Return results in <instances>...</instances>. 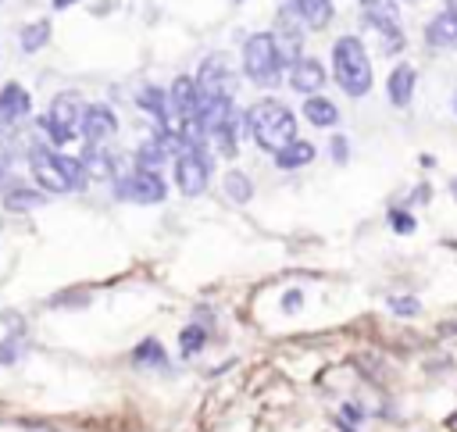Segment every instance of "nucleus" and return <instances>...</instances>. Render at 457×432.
<instances>
[{"instance_id":"f257e3e1","label":"nucleus","mask_w":457,"mask_h":432,"mask_svg":"<svg viewBox=\"0 0 457 432\" xmlns=\"http://www.w3.org/2000/svg\"><path fill=\"white\" fill-rule=\"evenodd\" d=\"M246 129L257 139V146L268 150V154H282L296 139V118L278 100H257L246 111Z\"/></svg>"},{"instance_id":"f03ea898","label":"nucleus","mask_w":457,"mask_h":432,"mask_svg":"<svg viewBox=\"0 0 457 432\" xmlns=\"http://www.w3.org/2000/svg\"><path fill=\"white\" fill-rule=\"evenodd\" d=\"M29 164H32V175L36 182L46 189V193H75L86 186V164L68 157V154H57V150H46V146H36L29 154Z\"/></svg>"},{"instance_id":"7ed1b4c3","label":"nucleus","mask_w":457,"mask_h":432,"mask_svg":"<svg viewBox=\"0 0 457 432\" xmlns=\"http://www.w3.org/2000/svg\"><path fill=\"white\" fill-rule=\"evenodd\" d=\"M332 75L350 96H364L371 89V61L357 36H339L332 46Z\"/></svg>"},{"instance_id":"20e7f679","label":"nucleus","mask_w":457,"mask_h":432,"mask_svg":"<svg viewBox=\"0 0 457 432\" xmlns=\"http://www.w3.org/2000/svg\"><path fill=\"white\" fill-rule=\"evenodd\" d=\"M282 64H286V57H282V50H278L275 32H257V36H250V39L243 43V71H246L253 82H261V86L278 82Z\"/></svg>"},{"instance_id":"39448f33","label":"nucleus","mask_w":457,"mask_h":432,"mask_svg":"<svg viewBox=\"0 0 457 432\" xmlns=\"http://www.w3.org/2000/svg\"><path fill=\"white\" fill-rule=\"evenodd\" d=\"M82 100L75 96V93H57L54 100H50V111H46V118H43V132L50 136V143H57V146H64L75 132H82Z\"/></svg>"},{"instance_id":"423d86ee","label":"nucleus","mask_w":457,"mask_h":432,"mask_svg":"<svg viewBox=\"0 0 457 432\" xmlns=\"http://www.w3.org/2000/svg\"><path fill=\"white\" fill-rule=\"evenodd\" d=\"M207 171H211V164H207L204 150L200 146H186L175 157V186H179V193L200 196L207 189Z\"/></svg>"},{"instance_id":"0eeeda50","label":"nucleus","mask_w":457,"mask_h":432,"mask_svg":"<svg viewBox=\"0 0 457 432\" xmlns=\"http://www.w3.org/2000/svg\"><path fill=\"white\" fill-rule=\"evenodd\" d=\"M114 193L121 200H132V204H161L164 200V182L154 168H136L132 175H121Z\"/></svg>"},{"instance_id":"6e6552de","label":"nucleus","mask_w":457,"mask_h":432,"mask_svg":"<svg viewBox=\"0 0 457 432\" xmlns=\"http://www.w3.org/2000/svg\"><path fill=\"white\" fill-rule=\"evenodd\" d=\"M232 86H236V79H232V71H228V64H225V57H207L204 64H200V75H196V89H200V100H214V96H232Z\"/></svg>"},{"instance_id":"1a4fd4ad","label":"nucleus","mask_w":457,"mask_h":432,"mask_svg":"<svg viewBox=\"0 0 457 432\" xmlns=\"http://www.w3.org/2000/svg\"><path fill=\"white\" fill-rule=\"evenodd\" d=\"M114 129H118V118H114L111 107L89 104V107L82 111V139H86V143H104L107 136H114Z\"/></svg>"},{"instance_id":"9d476101","label":"nucleus","mask_w":457,"mask_h":432,"mask_svg":"<svg viewBox=\"0 0 457 432\" xmlns=\"http://www.w3.org/2000/svg\"><path fill=\"white\" fill-rule=\"evenodd\" d=\"M425 39H428L432 50H453V46H457V4L443 7V11L428 21Z\"/></svg>"},{"instance_id":"9b49d317","label":"nucleus","mask_w":457,"mask_h":432,"mask_svg":"<svg viewBox=\"0 0 457 432\" xmlns=\"http://www.w3.org/2000/svg\"><path fill=\"white\" fill-rule=\"evenodd\" d=\"M289 86L296 89V93H318L321 86H325V68H321V61H314V57H300V61H293L289 64Z\"/></svg>"},{"instance_id":"f8f14e48","label":"nucleus","mask_w":457,"mask_h":432,"mask_svg":"<svg viewBox=\"0 0 457 432\" xmlns=\"http://www.w3.org/2000/svg\"><path fill=\"white\" fill-rule=\"evenodd\" d=\"M414 86H418V71H414L411 64H396V68L389 71L386 89H389V100H393L396 107H407V104H411Z\"/></svg>"},{"instance_id":"ddd939ff","label":"nucleus","mask_w":457,"mask_h":432,"mask_svg":"<svg viewBox=\"0 0 457 432\" xmlns=\"http://www.w3.org/2000/svg\"><path fill=\"white\" fill-rule=\"evenodd\" d=\"M289 7L307 29H325L332 21V0H289Z\"/></svg>"},{"instance_id":"4468645a","label":"nucleus","mask_w":457,"mask_h":432,"mask_svg":"<svg viewBox=\"0 0 457 432\" xmlns=\"http://www.w3.org/2000/svg\"><path fill=\"white\" fill-rule=\"evenodd\" d=\"M303 118H307L311 125H318V129H328V125L339 121V111H336V104L325 100V96H307V100H303Z\"/></svg>"},{"instance_id":"2eb2a0df","label":"nucleus","mask_w":457,"mask_h":432,"mask_svg":"<svg viewBox=\"0 0 457 432\" xmlns=\"http://www.w3.org/2000/svg\"><path fill=\"white\" fill-rule=\"evenodd\" d=\"M82 164H86V175L89 179H114V157L107 150H100V143H89Z\"/></svg>"},{"instance_id":"dca6fc26","label":"nucleus","mask_w":457,"mask_h":432,"mask_svg":"<svg viewBox=\"0 0 457 432\" xmlns=\"http://www.w3.org/2000/svg\"><path fill=\"white\" fill-rule=\"evenodd\" d=\"M0 104L11 111V118H21V114H29V107H32V96L18 86V82H7L4 89H0Z\"/></svg>"},{"instance_id":"f3484780","label":"nucleus","mask_w":457,"mask_h":432,"mask_svg":"<svg viewBox=\"0 0 457 432\" xmlns=\"http://www.w3.org/2000/svg\"><path fill=\"white\" fill-rule=\"evenodd\" d=\"M307 161H314V146L303 143V139H293L282 154H275V164H278V168H300V164H307Z\"/></svg>"},{"instance_id":"a211bd4d","label":"nucleus","mask_w":457,"mask_h":432,"mask_svg":"<svg viewBox=\"0 0 457 432\" xmlns=\"http://www.w3.org/2000/svg\"><path fill=\"white\" fill-rule=\"evenodd\" d=\"M46 39H50V21H32V25L21 29V50H25V54L46 46Z\"/></svg>"},{"instance_id":"6ab92c4d","label":"nucleus","mask_w":457,"mask_h":432,"mask_svg":"<svg viewBox=\"0 0 457 432\" xmlns=\"http://www.w3.org/2000/svg\"><path fill=\"white\" fill-rule=\"evenodd\" d=\"M43 193H36V189H11L7 196H4V204L11 207V211H32V207H43Z\"/></svg>"},{"instance_id":"aec40b11","label":"nucleus","mask_w":457,"mask_h":432,"mask_svg":"<svg viewBox=\"0 0 457 432\" xmlns=\"http://www.w3.org/2000/svg\"><path fill=\"white\" fill-rule=\"evenodd\" d=\"M207 139H214V146H218V154H225V157H232L236 154V118H228L221 129H214Z\"/></svg>"},{"instance_id":"412c9836","label":"nucleus","mask_w":457,"mask_h":432,"mask_svg":"<svg viewBox=\"0 0 457 432\" xmlns=\"http://www.w3.org/2000/svg\"><path fill=\"white\" fill-rule=\"evenodd\" d=\"M225 193H228L236 204H246L250 193H253V186H250V179H246L243 171H228V175H225Z\"/></svg>"},{"instance_id":"4be33fe9","label":"nucleus","mask_w":457,"mask_h":432,"mask_svg":"<svg viewBox=\"0 0 457 432\" xmlns=\"http://www.w3.org/2000/svg\"><path fill=\"white\" fill-rule=\"evenodd\" d=\"M168 157V150H164V143L161 139H154V143H143L139 146V154H136V161H139V168H154L157 171V164Z\"/></svg>"},{"instance_id":"5701e85b","label":"nucleus","mask_w":457,"mask_h":432,"mask_svg":"<svg viewBox=\"0 0 457 432\" xmlns=\"http://www.w3.org/2000/svg\"><path fill=\"white\" fill-rule=\"evenodd\" d=\"M136 361H139V364H164V350H161V343H157V339L139 343V346H136Z\"/></svg>"},{"instance_id":"b1692460","label":"nucleus","mask_w":457,"mask_h":432,"mask_svg":"<svg viewBox=\"0 0 457 432\" xmlns=\"http://www.w3.org/2000/svg\"><path fill=\"white\" fill-rule=\"evenodd\" d=\"M204 339H207V332H204L200 325H186V328H182V336H179V343H182V350H186V353L200 350V346H204Z\"/></svg>"},{"instance_id":"393cba45","label":"nucleus","mask_w":457,"mask_h":432,"mask_svg":"<svg viewBox=\"0 0 457 432\" xmlns=\"http://www.w3.org/2000/svg\"><path fill=\"white\" fill-rule=\"evenodd\" d=\"M389 307L396 314H414L418 311V300H411V296H389Z\"/></svg>"},{"instance_id":"a878e982","label":"nucleus","mask_w":457,"mask_h":432,"mask_svg":"<svg viewBox=\"0 0 457 432\" xmlns=\"http://www.w3.org/2000/svg\"><path fill=\"white\" fill-rule=\"evenodd\" d=\"M393 228H396V232H411V228H414V218H407V214L393 211Z\"/></svg>"},{"instance_id":"bb28decb","label":"nucleus","mask_w":457,"mask_h":432,"mask_svg":"<svg viewBox=\"0 0 457 432\" xmlns=\"http://www.w3.org/2000/svg\"><path fill=\"white\" fill-rule=\"evenodd\" d=\"M332 157H336V161H346V139H343V136L332 139Z\"/></svg>"},{"instance_id":"cd10ccee","label":"nucleus","mask_w":457,"mask_h":432,"mask_svg":"<svg viewBox=\"0 0 457 432\" xmlns=\"http://www.w3.org/2000/svg\"><path fill=\"white\" fill-rule=\"evenodd\" d=\"M14 357H18V346H14V343H0V361L11 364Z\"/></svg>"},{"instance_id":"c85d7f7f","label":"nucleus","mask_w":457,"mask_h":432,"mask_svg":"<svg viewBox=\"0 0 457 432\" xmlns=\"http://www.w3.org/2000/svg\"><path fill=\"white\" fill-rule=\"evenodd\" d=\"M361 4H364V7H368V11H382V7H389V4H386V0H361Z\"/></svg>"},{"instance_id":"c756f323","label":"nucleus","mask_w":457,"mask_h":432,"mask_svg":"<svg viewBox=\"0 0 457 432\" xmlns=\"http://www.w3.org/2000/svg\"><path fill=\"white\" fill-rule=\"evenodd\" d=\"M7 121H14V118H11V111H7V107H4V104H0V129H4V125H7Z\"/></svg>"},{"instance_id":"7c9ffc66","label":"nucleus","mask_w":457,"mask_h":432,"mask_svg":"<svg viewBox=\"0 0 457 432\" xmlns=\"http://www.w3.org/2000/svg\"><path fill=\"white\" fill-rule=\"evenodd\" d=\"M68 4H71V0H54V7H68Z\"/></svg>"},{"instance_id":"2f4dec72","label":"nucleus","mask_w":457,"mask_h":432,"mask_svg":"<svg viewBox=\"0 0 457 432\" xmlns=\"http://www.w3.org/2000/svg\"><path fill=\"white\" fill-rule=\"evenodd\" d=\"M453 111H457V93H453Z\"/></svg>"},{"instance_id":"473e14b6","label":"nucleus","mask_w":457,"mask_h":432,"mask_svg":"<svg viewBox=\"0 0 457 432\" xmlns=\"http://www.w3.org/2000/svg\"><path fill=\"white\" fill-rule=\"evenodd\" d=\"M0 179H4V168H0Z\"/></svg>"}]
</instances>
